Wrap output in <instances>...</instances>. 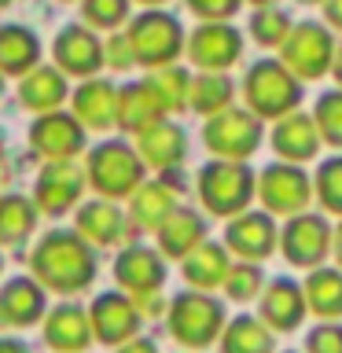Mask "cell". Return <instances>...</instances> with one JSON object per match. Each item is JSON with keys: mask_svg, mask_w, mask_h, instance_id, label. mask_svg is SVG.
I'll return each mask as SVG.
<instances>
[{"mask_svg": "<svg viewBox=\"0 0 342 353\" xmlns=\"http://www.w3.org/2000/svg\"><path fill=\"white\" fill-rule=\"evenodd\" d=\"M33 272L44 287L74 294L96 280V254L81 232H48L33 250Z\"/></svg>", "mask_w": 342, "mask_h": 353, "instance_id": "1", "label": "cell"}, {"mask_svg": "<svg viewBox=\"0 0 342 353\" xmlns=\"http://www.w3.org/2000/svg\"><path fill=\"white\" fill-rule=\"evenodd\" d=\"M243 103L261 121H280L302 103V77L283 59H258L243 74Z\"/></svg>", "mask_w": 342, "mask_h": 353, "instance_id": "2", "label": "cell"}, {"mask_svg": "<svg viewBox=\"0 0 342 353\" xmlns=\"http://www.w3.org/2000/svg\"><path fill=\"white\" fill-rule=\"evenodd\" d=\"M195 192H199V203L206 206V214L236 217L250 206V199H258V173H254L247 162L210 159L203 170H199Z\"/></svg>", "mask_w": 342, "mask_h": 353, "instance_id": "3", "label": "cell"}, {"mask_svg": "<svg viewBox=\"0 0 342 353\" xmlns=\"http://www.w3.org/2000/svg\"><path fill=\"white\" fill-rule=\"evenodd\" d=\"M165 324H170V335L181 342L184 350H206L221 342V331L228 324L225 302L214 298L210 291H184L170 302V313H165Z\"/></svg>", "mask_w": 342, "mask_h": 353, "instance_id": "4", "label": "cell"}, {"mask_svg": "<svg viewBox=\"0 0 342 353\" xmlns=\"http://www.w3.org/2000/svg\"><path fill=\"white\" fill-rule=\"evenodd\" d=\"M88 184L96 188L103 199H125L143 184L148 162L140 159L137 148H129L125 140H107L99 148L88 151Z\"/></svg>", "mask_w": 342, "mask_h": 353, "instance_id": "5", "label": "cell"}, {"mask_svg": "<svg viewBox=\"0 0 342 353\" xmlns=\"http://www.w3.org/2000/svg\"><path fill=\"white\" fill-rule=\"evenodd\" d=\"M125 33H129L132 52H137V63L148 66V70H159V66L177 63V59H181V52L188 48L181 22H177L170 11H159V8L137 15L129 22Z\"/></svg>", "mask_w": 342, "mask_h": 353, "instance_id": "6", "label": "cell"}, {"mask_svg": "<svg viewBox=\"0 0 342 353\" xmlns=\"http://www.w3.org/2000/svg\"><path fill=\"white\" fill-rule=\"evenodd\" d=\"M261 140H265V121L250 107H228L221 114L206 118V125H203V143L210 148L214 159L247 162L261 148Z\"/></svg>", "mask_w": 342, "mask_h": 353, "instance_id": "7", "label": "cell"}, {"mask_svg": "<svg viewBox=\"0 0 342 353\" xmlns=\"http://www.w3.org/2000/svg\"><path fill=\"white\" fill-rule=\"evenodd\" d=\"M335 30L328 26V22H298L291 30V37L280 44V59L291 66V70L302 77V81H316V77H324L331 70V63H335Z\"/></svg>", "mask_w": 342, "mask_h": 353, "instance_id": "8", "label": "cell"}, {"mask_svg": "<svg viewBox=\"0 0 342 353\" xmlns=\"http://www.w3.org/2000/svg\"><path fill=\"white\" fill-rule=\"evenodd\" d=\"M258 199L272 217H294L313 199V176L298 162L276 159L258 173Z\"/></svg>", "mask_w": 342, "mask_h": 353, "instance_id": "9", "label": "cell"}, {"mask_svg": "<svg viewBox=\"0 0 342 353\" xmlns=\"http://www.w3.org/2000/svg\"><path fill=\"white\" fill-rule=\"evenodd\" d=\"M331 239H335V228L324 214H313V210H302V214L287 217V225L280 228V254L298 269H320L328 265L331 254Z\"/></svg>", "mask_w": 342, "mask_h": 353, "instance_id": "10", "label": "cell"}, {"mask_svg": "<svg viewBox=\"0 0 342 353\" xmlns=\"http://www.w3.org/2000/svg\"><path fill=\"white\" fill-rule=\"evenodd\" d=\"M225 247L239 261H265L272 250H280V228L269 210H243L228 217L225 228Z\"/></svg>", "mask_w": 342, "mask_h": 353, "instance_id": "11", "label": "cell"}, {"mask_svg": "<svg viewBox=\"0 0 342 353\" xmlns=\"http://www.w3.org/2000/svg\"><path fill=\"white\" fill-rule=\"evenodd\" d=\"M184 52L199 70H232L243 59V33L232 22H199Z\"/></svg>", "mask_w": 342, "mask_h": 353, "instance_id": "12", "label": "cell"}, {"mask_svg": "<svg viewBox=\"0 0 342 353\" xmlns=\"http://www.w3.org/2000/svg\"><path fill=\"white\" fill-rule=\"evenodd\" d=\"M88 316H92V335L99 342H107V346H121V342L137 339V331L143 324L132 294H118V291L99 294L92 309H88Z\"/></svg>", "mask_w": 342, "mask_h": 353, "instance_id": "13", "label": "cell"}, {"mask_svg": "<svg viewBox=\"0 0 342 353\" xmlns=\"http://www.w3.org/2000/svg\"><path fill=\"white\" fill-rule=\"evenodd\" d=\"M30 143L37 148L48 162H66L85 148V125L77 114H63V110H48L44 118L33 121Z\"/></svg>", "mask_w": 342, "mask_h": 353, "instance_id": "14", "label": "cell"}, {"mask_svg": "<svg viewBox=\"0 0 342 353\" xmlns=\"http://www.w3.org/2000/svg\"><path fill=\"white\" fill-rule=\"evenodd\" d=\"M305 313H309V302L302 283H294L291 276H276L272 283H265L258 298V316L272 331H294L305 320Z\"/></svg>", "mask_w": 342, "mask_h": 353, "instance_id": "15", "label": "cell"}, {"mask_svg": "<svg viewBox=\"0 0 342 353\" xmlns=\"http://www.w3.org/2000/svg\"><path fill=\"white\" fill-rule=\"evenodd\" d=\"M114 280L125 287L132 298H137V294H151V291H162V283H165V254L132 243V247H125V250L118 254V261H114Z\"/></svg>", "mask_w": 342, "mask_h": 353, "instance_id": "16", "label": "cell"}, {"mask_svg": "<svg viewBox=\"0 0 342 353\" xmlns=\"http://www.w3.org/2000/svg\"><path fill=\"white\" fill-rule=\"evenodd\" d=\"M320 143H324V137H320L313 114H305V110H291L272 125V151L283 162L305 165L309 159L320 154Z\"/></svg>", "mask_w": 342, "mask_h": 353, "instance_id": "17", "label": "cell"}, {"mask_svg": "<svg viewBox=\"0 0 342 353\" xmlns=\"http://www.w3.org/2000/svg\"><path fill=\"white\" fill-rule=\"evenodd\" d=\"M85 176L81 165H74L70 159L66 162H48L44 173L37 176V188H33V199L44 214H66L85 192Z\"/></svg>", "mask_w": 342, "mask_h": 353, "instance_id": "18", "label": "cell"}, {"mask_svg": "<svg viewBox=\"0 0 342 353\" xmlns=\"http://www.w3.org/2000/svg\"><path fill=\"white\" fill-rule=\"evenodd\" d=\"M55 63H59L63 74L74 77H92L99 66L107 63V52L99 37L85 26H66L59 37H55Z\"/></svg>", "mask_w": 342, "mask_h": 353, "instance_id": "19", "label": "cell"}, {"mask_svg": "<svg viewBox=\"0 0 342 353\" xmlns=\"http://www.w3.org/2000/svg\"><path fill=\"white\" fill-rule=\"evenodd\" d=\"M92 339H96L92 335V316L74 302L55 305L48 313V320H44V342H48L55 353H85Z\"/></svg>", "mask_w": 342, "mask_h": 353, "instance_id": "20", "label": "cell"}, {"mask_svg": "<svg viewBox=\"0 0 342 353\" xmlns=\"http://www.w3.org/2000/svg\"><path fill=\"white\" fill-rule=\"evenodd\" d=\"M137 151H140V159L148 162L151 170L170 173V170H177V165L188 159V137H184V129L177 125V121L162 118L159 125L137 132Z\"/></svg>", "mask_w": 342, "mask_h": 353, "instance_id": "21", "label": "cell"}, {"mask_svg": "<svg viewBox=\"0 0 342 353\" xmlns=\"http://www.w3.org/2000/svg\"><path fill=\"white\" fill-rule=\"evenodd\" d=\"M154 236H159V250L165 254V258L184 261L195 247L206 243V217L192 206H177L173 214L154 228Z\"/></svg>", "mask_w": 342, "mask_h": 353, "instance_id": "22", "label": "cell"}, {"mask_svg": "<svg viewBox=\"0 0 342 353\" xmlns=\"http://www.w3.org/2000/svg\"><path fill=\"white\" fill-rule=\"evenodd\" d=\"M232 265H236V258H232V250L225 247V243L206 239L203 247H195L184 258L181 272H184L188 287H195V291H214V287H225Z\"/></svg>", "mask_w": 342, "mask_h": 353, "instance_id": "23", "label": "cell"}, {"mask_svg": "<svg viewBox=\"0 0 342 353\" xmlns=\"http://www.w3.org/2000/svg\"><path fill=\"white\" fill-rule=\"evenodd\" d=\"M74 114L85 129L96 132L118 125V88L110 81H99V77H88L74 92Z\"/></svg>", "mask_w": 342, "mask_h": 353, "instance_id": "24", "label": "cell"}, {"mask_svg": "<svg viewBox=\"0 0 342 353\" xmlns=\"http://www.w3.org/2000/svg\"><path fill=\"white\" fill-rule=\"evenodd\" d=\"M162 118H170V110L162 107V99L154 96V88L148 81H132L125 88H118V125L125 132H143L159 125Z\"/></svg>", "mask_w": 342, "mask_h": 353, "instance_id": "25", "label": "cell"}, {"mask_svg": "<svg viewBox=\"0 0 342 353\" xmlns=\"http://www.w3.org/2000/svg\"><path fill=\"white\" fill-rule=\"evenodd\" d=\"M173 188H177V184L170 181V173H165L162 181H143L137 192L129 195V199H132V203H129L132 221H137L140 228H159L162 221L170 217L177 206H181V203H177V192H173Z\"/></svg>", "mask_w": 342, "mask_h": 353, "instance_id": "26", "label": "cell"}, {"mask_svg": "<svg viewBox=\"0 0 342 353\" xmlns=\"http://www.w3.org/2000/svg\"><path fill=\"white\" fill-rule=\"evenodd\" d=\"M77 232L92 243V247H110L125 236V214L110 203V199H92L77 210Z\"/></svg>", "mask_w": 342, "mask_h": 353, "instance_id": "27", "label": "cell"}, {"mask_svg": "<svg viewBox=\"0 0 342 353\" xmlns=\"http://www.w3.org/2000/svg\"><path fill=\"white\" fill-rule=\"evenodd\" d=\"M44 313V291L33 280H11L0 291V327H26Z\"/></svg>", "mask_w": 342, "mask_h": 353, "instance_id": "28", "label": "cell"}, {"mask_svg": "<svg viewBox=\"0 0 342 353\" xmlns=\"http://www.w3.org/2000/svg\"><path fill=\"white\" fill-rule=\"evenodd\" d=\"M302 287H305L309 313H316L320 320H342V269L339 265L309 269Z\"/></svg>", "mask_w": 342, "mask_h": 353, "instance_id": "29", "label": "cell"}, {"mask_svg": "<svg viewBox=\"0 0 342 353\" xmlns=\"http://www.w3.org/2000/svg\"><path fill=\"white\" fill-rule=\"evenodd\" d=\"M272 335L276 331L265 324L261 316L239 313L225 324V331H221V353H276Z\"/></svg>", "mask_w": 342, "mask_h": 353, "instance_id": "30", "label": "cell"}, {"mask_svg": "<svg viewBox=\"0 0 342 353\" xmlns=\"http://www.w3.org/2000/svg\"><path fill=\"white\" fill-rule=\"evenodd\" d=\"M63 99H66V77H63V70H52V66L30 70L19 85V103L30 110H41V114L55 110Z\"/></svg>", "mask_w": 342, "mask_h": 353, "instance_id": "31", "label": "cell"}, {"mask_svg": "<svg viewBox=\"0 0 342 353\" xmlns=\"http://www.w3.org/2000/svg\"><path fill=\"white\" fill-rule=\"evenodd\" d=\"M236 99V81L228 77V70H199L192 77V110H199L203 118H214L221 110L232 107Z\"/></svg>", "mask_w": 342, "mask_h": 353, "instance_id": "32", "label": "cell"}, {"mask_svg": "<svg viewBox=\"0 0 342 353\" xmlns=\"http://www.w3.org/2000/svg\"><path fill=\"white\" fill-rule=\"evenodd\" d=\"M41 41L26 26H0V74H30L37 70Z\"/></svg>", "mask_w": 342, "mask_h": 353, "instance_id": "33", "label": "cell"}, {"mask_svg": "<svg viewBox=\"0 0 342 353\" xmlns=\"http://www.w3.org/2000/svg\"><path fill=\"white\" fill-rule=\"evenodd\" d=\"M148 85L154 88V96L162 99V107L170 110V114H181V110L192 103V74H188L184 66H177V63L151 70Z\"/></svg>", "mask_w": 342, "mask_h": 353, "instance_id": "34", "label": "cell"}, {"mask_svg": "<svg viewBox=\"0 0 342 353\" xmlns=\"http://www.w3.org/2000/svg\"><path fill=\"white\" fill-rule=\"evenodd\" d=\"M247 30H250V37L258 41L261 48H280V44L291 37L294 22H291V15H287V8H280V4H261V8H254Z\"/></svg>", "mask_w": 342, "mask_h": 353, "instance_id": "35", "label": "cell"}, {"mask_svg": "<svg viewBox=\"0 0 342 353\" xmlns=\"http://www.w3.org/2000/svg\"><path fill=\"white\" fill-rule=\"evenodd\" d=\"M37 225V210L22 195H4L0 199V243H19L26 239Z\"/></svg>", "mask_w": 342, "mask_h": 353, "instance_id": "36", "label": "cell"}, {"mask_svg": "<svg viewBox=\"0 0 342 353\" xmlns=\"http://www.w3.org/2000/svg\"><path fill=\"white\" fill-rule=\"evenodd\" d=\"M313 195L320 199V206L328 214L342 217V154H331L316 165L313 173Z\"/></svg>", "mask_w": 342, "mask_h": 353, "instance_id": "37", "label": "cell"}, {"mask_svg": "<svg viewBox=\"0 0 342 353\" xmlns=\"http://www.w3.org/2000/svg\"><path fill=\"white\" fill-rule=\"evenodd\" d=\"M232 302H254V298H261L265 291V272H261V265L258 261H239L228 269V280L225 287H221Z\"/></svg>", "mask_w": 342, "mask_h": 353, "instance_id": "38", "label": "cell"}, {"mask_svg": "<svg viewBox=\"0 0 342 353\" xmlns=\"http://www.w3.org/2000/svg\"><path fill=\"white\" fill-rule=\"evenodd\" d=\"M313 121H316V129H320V137H324V143H331V148H342V88H331V92H324V96L316 99Z\"/></svg>", "mask_w": 342, "mask_h": 353, "instance_id": "39", "label": "cell"}, {"mask_svg": "<svg viewBox=\"0 0 342 353\" xmlns=\"http://www.w3.org/2000/svg\"><path fill=\"white\" fill-rule=\"evenodd\" d=\"M132 0H81V15L96 30H118L129 19Z\"/></svg>", "mask_w": 342, "mask_h": 353, "instance_id": "40", "label": "cell"}, {"mask_svg": "<svg viewBox=\"0 0 342 353\" xmlns=\"http://www.w3.org/2000/svg\"><path fill=\"white\" fill-rule=\"evenodd\" d=\"M305 353H342V324L339 320H324V324L309 327Z\"/></svg>", "mask_w": 342, "mask_h": 353, "instance_id": "41", "label": "cell"}, {"mask_svg": "<svg viewBox=\"0 0 342 353\" xmlns=\"http://www.w3.org/2000/svg\"><path fill=\"white\" fill-rule=\"evenodd\" d=\"M243 8V0H188V11L203 22H228Z\"/></svg>", "mask_w": 342, "mask_h": 353, "instance_id": "42", "label": "cell"}, {"mask_svg": "<svg viewBox=\"0 0 342 353\" xmlns=\"http://www.w3.org/2000/svg\"><path fill=\"white\" fill-rule=\"evenodd\" d=\"M103 52H107V63L114 66V70H129V66L137 63V52H132V44H129V33H114V37L103 44Z\"/></svg>", "mask_w": 342, "mask_h": 353, "instance_id": "43", "label": "cell"}, {"mask_svg": "<svg viewBox=\"0 0 342 353\" xmlns=\"http://www.w3.org/2000/svg\"><path fill=\"white\" fill-rule=\"evenodd\" d=\"M118 353H159V346H154V342L151 339H129V342H121V346H118Z\"/></svg>", "mask_w": 342, "mask_h": 353, "instance_id": "44", "label": "cell"}, {"mask_svg": "<svg viewBox=\"0 0 342 353\" xmlns=\"http://www.w3.org/2000/svg\"><path fill=\"white\" fill-rule=\"evenodd\" d=\"M324 22L342 33V0H324Z\"/></svg>", "mask_w": 342, "mask_h": 353, "instance_id": "45", "label": "cell"}, {"mask_svg": "<svg viewBox=\"0 0 342 353\" xmlns=\"http://www.w3.org/2000/svg\"><path fill=\"white\" fill-rule=\"evenodd\" d=\"M331 258H335V265L342 269V217H339V225H335V239H331Z\"/></svg>", "mask_w": 342, "mask_h": 353, "instance_id": "46", "label": "cell"}, {"mask_svg": "<svg viewBox=\"0 0 342 353\" xmlns=\"http://www.w3.org/2000/svg\"><path fill=\"white\" fill-rule=\"evenodd\" d=\"M331 74H335V81L342 88V41H339V48H335V63H331Z\"/></svg>", "mask_w": 342, "mask_h": 353, "instance_id": "47", "label": "cell"}, {"mask_svg": "<svg viewBox=\"0 0 342 353\" xmlns=\"http://www.w3.org/2000/svg\"><path fill=\"white\" fill-rule=\"evenodd\" d=\"M0 353H30L22 342H11V339H0Z\"/></svg>", "mask_w": 342, "mask_h": 353, "instance_id": "48", "label": "cell"}, {"mask_svg": "<svg viewBox=\"0 0 342 353\" xmlns=\"http://www.w3.org/2000/svg\"><path fill=\"white\" fill-rule=\"evenodd\" d=\"M243 4H250V8H261V4H272V0H243Z\"/></svg>", "mask_w": 342, "mask_h": 353, "instance_id": "49", "label": "cell"}, {"mask_svg": "<svg viewBox=\"0 0 342 353\" xmlns=\"http://www.w3.org/2000/svg\"><path fill=\"white\" fill-rule=\"evenodd\" d=\"M140 4H148V8H162L165 0H140Z\"/></svg>", "mask_w": 342, "mask_h": 353, "instance_id": "50", "label": "cell"}, {"mask_svg": "<svg viewBox=\"0 0 342 353\" xmlns=\"http://www.w3.org/2000/svg\"><path fill=\"white\" fill-rule=\"evenodd\" d=\"M298 4H324V0H298Z\"/></svg>", "mask_w": 342, "mask_h": 353, "instance_id": "51", "label": "cell"}, {"mask_svg": "<svg viewBox=\"0 0 342 353\" xmlns=\"http://www.w3.org/2000/svg\"><path fill=\"white\" fill-rule=\"evenodd\" d=\"M280 353H305V350H280Z\"/></svg>", "mask_w": 342, "mask_h": 353, "instance_id": "52", "label": "cell"}, {"mask_svg": "<svg viewBox=\"0 0 342 353\" xmlns=\"http://www.w3.org/2000/svg\"><path fill=\"white\" fill-rule=\"evenodd\" d=\"M8 4H11V0H0V8H8Z\"/></svg>", "mask_w": 342, "mask_h": 353, "instance_id": "53", "label": "cell"}, {"mask_svg": "<svg viewBox=\"0 0 342 353\" xmlns=\"http://www.w3.org/2000/svg\"><path fill=\"white\" fill-rule=\"evenodd\" d=\"M59 4H74V0H59Z\"/></svg>", "mask_w": 342, "mask_h": 353, "instance_id": "54", "label": "cell"}, {"mask_svg": "<svg viewBox=\"0 0 342 353\" xmlns=\"http://www.w3.org/2000/svg\"><path fill=\"white\" fill-rule=\"evenodd\" d=\"M0 88H4V77H0Z\"/></svg>", "mask_w": 342, "mask_h": 353, "instance_id": "55", "label": "cell"}]
</instances>
